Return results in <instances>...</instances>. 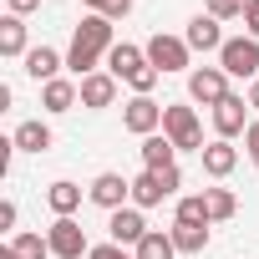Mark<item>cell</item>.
Masks as SVG:
<instances>
[{
    "label": "cell",
    "instance_id": "13",
    "mask_svg": "<svg viewBox=\"0 0 259 259\" xmlns=\"http://www.w3.org/2000/svg\"><path fill=\"white\" fill-rule=\"evenodd\" d=\"M76 102H81V87H76V81H66V76H56V81H46V87H41V107H46L51 117L71 112Z\"/></svg>",
    "mask_w": 259,
    "mask_h": 259
},
{
    "label": "cell",
    "instance_id": "6",
    "mask_svg": "<svg viewBox=\"0 0 259 259\" xmlns=\"http://www.w3.org/2000/svg\"><path fill=\"white\" fill-rule=\"evenodd\" d=\"M46 239H51V259H81V254H92L87 229H81L76 219H56V224L46 229Z\"/></svg>",
    "mask_w": 259,
    "mask_h": 259
},
{
    "label": "cell",
    "instance_id": "31",
    "mask_svg": "<svg viewBox=\"0 0 259 259\" xmlns=\"http://www.w3.org/2000/svg\"><path fill=\"white\" fill-rule=\"evenodd\" d=\"M16 219H21V208L6 198V203H0V229H16Z\"/></svg>",
    "mask_w": 259,
    "mask_h": 259
},
{
    "label": "cell",
    "instance_id": "12",
    "mask_svg": "<svg viewBox=\"0 0 259 259\" xmlns=\"http://www.w3.org/2000/svg\"><path fill=\"white\" fill-rule=\"evenodd\" d=\"M183 41H188L193 51H224V41H229V36H224V31H219V21L203 11V16H193V21H188Z\"/></svg>",
    "mask_w": 259,
    "mask_h": 259
},
{
    "label": "cell",
    "instance_id": "22",
    "mask_svg": "<svg viewBox=\"0 0 259 259\" xmlns=\"http://www.w3.org/2000/svg\"><path fill=\"white\" fill-rule=\"evenodd\" d=\"M138 259H178V244H173V234H163V229H148V239L133 249Z\"/></svg>",
    "mask_w": 259,
    "mask_h": 259
},
{
    "label": "cell",
    "instance_id": "23",
    "mask_svg": "<svg viewBox=\"0 0 259 259\" xmlns=\"http://www.w3.org/2000/svg\"><path fill=\"white\" fill-rule=\"evenodd\" d=\"M11 254L16 259H51V239L46 234H16L11 239Z\"/></svg>",
    "mask_w": 259,
    "mask_h": 259
},
{
    "label": "cell",
    "instance_id": "29",
    "mask_svg": "<svg viewBox=\"0 0 259 259\" xmlns=\"http://www.w3.org/2000/svg\"><path fill=\"white\" fill-rule=\"evenodd\" d=\"M244 31L259 41V0H249V6H244Z\"/></svg>",
    "mask_w": 259,
    "mask_h": 259
},
{
    "label": "cell",
    "instance_id": "10",
    "mask_svg": "<svg viewBox=\"0 0 259 259\" xmlns=\"http://www.w3.org/2000/svg\"><path fill=\"white\" fill-rule=\"evenodd\" d=\"M122 127H127V133H138V138H153L158 127H163V107H158L153 97H133L127 112H122Z\"/></svg>",
    "mask_w": 259,
    "mask_h": 259
},
{
    "label": "cell",
    "instance_id": "18",
    "mask_svg": "<svg viewBox=\"0 0 259 259\" xmlns=\"http://www.w3.org/2000/svg\"><path fill=\"white\" fill-rule=\"evenodd\" d=\"M46 203H51V213H56V219H71V213L81 208V183H71V178H56V183L46 188Z\"/></svg>",
    "mask_w": 259,
    "mask_h": 259
},
{
    "label": "cell",
    "instance_id": "26",
    "mask_svg": "<svg viewBox=\"0 0 259 259\" xmlns=\"http://www.w3.org/2000/svg\"><path fill=\"white\" fill-rule=\"evenodd\" d=\"M244 6H249V0H203V11L213 21H244Z\"/></svg>",
    "mask_w": 259,
    "mask_h": 259
},
{
    "label": "cell",
    "instance_id": "33",
    "mask_svg": "<svg viewBox=\"0 0 259 259\" xmlns=\"http://www.w3.org/2000/svg\"><path fill=\"white\" fill-rule=\"evenodd\" d=\"M244 102H249V112H259V76L249 81V97H244Z\"/></svg>",
    "mask_w": 259,
    "mask_h": 259
},
{
    "label": "cell",
    "instance_id": "7",
    "mask_svg": "<svg viewBox=\"0 0 259 259\" xmlns=\"http://www.w3.org/2000/svg\"><path fill=\"white\" fill-rule=\"evenodd\" d=\"M87 198H92L97 208L117 213V208H127V198H133V178H122V173H97L92 188H87Z\"/></svg>",
    "mask_w": 259,
    "mask_h": 259
},
{
    "label": "cell",
    "instance_id": "28",
    "mask_svg": "<svg viewBox=\"0 0 259 259\" xmlns=\"http://www.w3.org/2000/svg\"><path fill=\"white\" fill-rule=\"evenodd\" d=\"M244 148H249V163L259 168V117L249 122V133H244Z\"/></svg>",
    "mask_w": 259,
    "mask_h": 259
},
{
    "label": "cell",
    "instance_id": "16",
    "mask_svg": "<svg viewBox=\"0 0 259 259\" xmlns=\"http://www.w3.org/2000/svg\"><path fill=\"white\" fill-rule=\"evenodd\" d=\"M61 66H66V56H61V51H51V46H31V51H26V71H31L41 87H46V81H56V71H61Z\"/></svg>",
    "mask_w": 259,
    "mask_h": 259
},
{
    "label": "cell",
    "instance_id": "19",
    "mask_svg": "<svg viewBox=\"0 0 259 259\" xmlns=\"http://www.w3.org/2000/svg\"><path fill=\"white\" fill-rule=\"evenodd\" d=\"M11 143H16V153H46L56 138H51V127H46V122H21Z\"/></svg>",
    "mask_w": 259,
    "mask_h": 259
},
{
    "label": "cell",
    "instance_id": "24",
    "mask_svg": "<svg viewBox=\"0 0 259 259\" xmlns=\"http://www.w3.org/2000/svg\"><path fill=\"white\" fill-rule=\"evenodd\" d=\"M203 198H208V219H213V224H224V219L239 213V198H234L229 188H203Z\"/></svg>",
    "mask_w": 259,
    "mask_h": 259
},
{
    "label": "cell",
    "instance_id": "15",
    "mask_svg": "<svg viewBox=\"0 0 259 259\" xmlns=\"http://www.w3.org/2000/svg\"><path fill=\"white\" fill-rule=\"evenodd\" d=\"M163 198H173V193H168V183H163V173L143 168V173L133 178V203H138V208H158Z\"/></svg>",
    "mask_w": 259,
    "mask_h": 259
},
{
    "label": "cell",
    "instance_id": "14",
    "mask_svg": "<svg viewBox=\"0 0 259 259\" xmlns=\"http://www.w3.org/2000/svg\"><path fill=\"white\" fill-rule=\"evenodd\" d=\"M198 158H203V173H208V178H229V173L239 168V148H234V143H224V138H213Z\"/></svg>",
    "mask_w": 259,
    "mask_h": 259
},
{
    "label": "cell",
    "instance_id": "11",
    "mask_svg": "<svg viewBox=\"0 0 259 259\" xmlns=\"http://www.w3.org/2000/svg\"><path fill=\"white\" fill-rule=\"evenodd\" d=\"M76 87H81V107H92V112H102V107L117 102V76H112V71H92V76H81Z\"/></svg>",
    "mask_w": 259,
    "mask_h": 259
},
{
    "label": "cell",
    "instance_id": "1",
    "mask_svg": "<svg viewBox=\"0 0 259 259\" xmlns=\"http://www.w3.org/2000/svg\"><path fill=\"white\" fill-rule=\"evenodd\" d=\"M112 46H117L112 21H107V16H97V11H87V16L76 21V36H71V51H66V66L76 71V81H81V76H92V71H97V61H102Z\"/></svg>",
    "mask_w": 259,
    "mask_h": 259
},
{
    "label": "cell",
    "instance_id": "20",
    "mask_svg": "<svg viewBox=\"0 0 259 259\" xmlns=\"http://www.w3.org/2000/svg\"><path fill=\"white\" fill-rule=\"evenodd\" d=\"M26 21L21 16H6V21H0V56H21L26 61Z\"/></svg>",
    "mask_w": 259,
    "mask_h": 259
},
{
    "label": "cell",
    "instance_id": "34",
    "mask_svg": "<svg viewBox=\"0 0 259 259\" xmlns=\"http://www.w3.org/2000/svg\"><path fill=\"white\" fill-rule=\"evenodd\" d=\"M81 6H92V11H97V16H102V6H107V0H81Z\"/></svg>",
    "mask_w": 259,
    "mask_h": 259
},
{
    "label": "cell",
    "instance_id": "27",
    "mask_svg": "<svg viewBox=\"0 0 259 259\" xmlns=\"http://www.w3.org/2000/svg\"><path fill=\"white\" fill-rule=\"evenodd\" d=\"M87 259H138V254H133V249H122V244H112V239H107V244H92V254H87Z\"/></svg>",
    "mask_w": 259,
    "mask_h": 259
},
{
    "label": "cell",
    "instance_id": "32",
    "mask_svg": "<svg viewBox=\"0 0 259 259\" xmlns=\"http://www.w3.org/2000/svg\"><path fill=\"white\" fill-rule=\"evenodd\" d=\"M11 6V16H31V11H41V0H6Z\"/></svg>",
    "mask_w": 259,
    "mask_h": 259
},
{
    "label": "cell",
    "instance_id": "3",
    "mask_svg": "<svg viewBox=\"0 0 259 259\" xmlns=\"http://www.w3.org/2000/svg\"><path fill=\"white\" fill-rule=\"evenodd\" d=\"M143 51H148V61H153L163 76H168V71H188V56H193V46H188L183 36H163V31H158Z\"/></svg>",
    "mask_w": 259,
    "mask_h": 259
},
{
    "label": "cell",
    "instance_id": "5",
    "mask_svg": "<svg viewBox=\"0 0 259 259\" xmlns=\"http://www.w3.org/2000/svg\"><path fill=\"white\" fill-rule=\"evenodd\" d=\"M188 97L203 102V107H219L229 97V71L224 66H193L188 71Z\"/></svg>",
    "mask_w": 259,
    "mask_h": 259
},
{
    "label": "cell",
    "instance_id": "2",
    "mask_svg": "<svg viewBox=\"0 0 259 259\" xmlns=\"http://www.w3.org/2000/svg\"><path fill=\"white\" fill-rule=\"evenodd\" d=\"M163 133H168V143H173L178 153H203V148H208V143H203V127H198V112L183 107V102H168V107H163Z\"/></svg>",
    "mask_w": 259,
    "mask_h": 259
},
{
    "label": "cell",
    "instance_id": "25",
    "mask_svg": "<svg viewBox=\"0 0 259 259\" xmlns=\"http://www.w3.org/2000/svg\"><path fill=\"white\" fill-rule=\"evenodd\" d=\"M173 224H213V219H208V198H203V193H188V198H178V213H173Z\"/></svg>",
    "mask_w": 259,
    "mask_h": 259
},
{
    "label": "cell",
    "instance_id": "17",
    "mask_svg": "<svg viewBox=\"0 0 259 259\" xmlns=\"http://www.w3.org/2000/svg\"><path fill=\"white\" fill-rule=\"evenodd\" d=\"M143 168H153V173H163V168H178V148L168 143V133H153V138H143Z\"/></svg>",
    "mask_w": 259,
    "mask_h": 259
},
{
    "label": "cell",
    "instance_id": "8",
    "mask_svg": "<svg viewBox=\"0 0 259 259\" xmlns=\"http://www.w3.org/2000/svg\"><path fill=\"white\" fill-rule=\"evenodd\" d=\"M107 234H112V244H122V249H138V244L148 239V219H143V208H138V203L117 208V213L107 219Z\"/></svg>",
    "mask_w": 259,
    "mask_h": 259
},
{
    "label": "cell",
    "instance_id": "21",
    "mask_svg": "<svg viewBox=\"0 0 259 259\" xmlns=\"http://www.w3.org/2000/svg\"><path fill=\"white\" fill-rule=\"evenodd\" d=\"M168 234H173L178 254H203L208 249V224H173Z\"/></svg>",
    "mask_w": 259,
    "mask_h": 259
},
{
    "label": "cell",
    "instance_id": "4",
    "mask_svg": "<svg viewBox=\"0 0 259 259\" xmlns=\"http://www.w3.org/2000/svg\"><path fill=\"white\" fill-rule=\"evenodd\" d=\"M219 66L229 76H259V41L254 36H229L219 51Z\"/></svg>",
    "mask_w": 259,
    "mask_h": 259
},
{
    "label": "cell",
    "instance_id": "30",
    "mask_svg": "<svg viewBox=\"0 0 259 259\" xmlns=\"http://www.w3.org/2000/svg\"><path fill=\"white\" fill-rule=\"evenodd\" d=\"M127 11H133V0H107V6H102V16H107V21H122Z\"/></svg>",
    "mask_w": 259,
    "mask_h": 259
},
{
    "label": "cell",
    "instance_id": "9",
    "mask_svg": "<svg viewBox=\"0 0 259 259\" xmlns=\"http://www.w3.org/2000/svg\"><path fill=\"white\" fill-rule=\"evenodd\" d=\"M213 133H219L224 143H229V138H239V133H249V102H244V97H234V92H229V97L213 107Z\"/></svg>",
    "mask_w": 259,
    "mask_h": 259
}]
</instances>
